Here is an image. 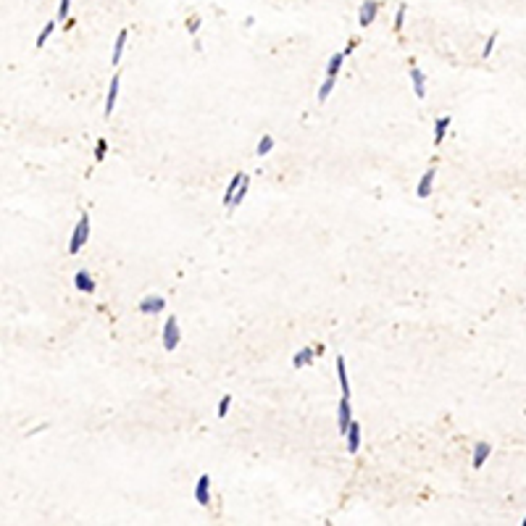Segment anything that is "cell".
<instances>
[{
  "label": "cell",
  "mask_w": 526,
  "mask_h": 526,
  "mask_svg": "<svg viewBox=\"0 0 526 526\" xmlns=\"http://www.w3.org/2000/svg\"><path fill=\"white\" fill-rule=\"evenodd\" d=\"M179 340H181V332H179V321L174 319V316H168L163 329H161V345H163V350H177L179 347Z\"/></svg>",
  "instance_id": "7a4b0ae2"
},
{
  "label": "cell",
  "mask_w": 526,
  "mask_h": 526,
  "mask_svg": "<svg viewBox=\"0 0 526 526\" xmlns=\"http://www.w3.org/2000/svg\"><path fill=\"white\" fill-rule=\"evenodd\" d=\"M55 27H58L55 21H48V24H45V27H42V32L37 35V48H45V42L50 40V35L55 32Z\"/></svg>",
  "instance_id": "44dd1931"
},
{
  "label": "cell",
  "mask_w": 526,
  "mask_h": 526,
  "mask_svg": "<svg viewBox=\"0 0 526 526\" xmlns=\"http://www.w3.org/2000/svg\"><path fill=\"white\" fill-rule=\"evenodd\" d=\"M345 437H347V453H350V455H355V453L361 450V442H363L361 426L355 424V421H353V424L347 426V434H345Z\"/></svg>",
  "instance_id": "ba28073f"
},
{
  "label": "cell",
  "mask_w": 526,
  "mask_h": 526,
  "mask_svg": "<svg viewBox=\"0 0 526 526\" xmlns=\"http://www.w3.org/2000/svg\"><path fill=\"white\" fill-rule=\"evenodd\" d=\"M405 14H408V5L402 3L398 8V14H395V32H402V24H405Z\"/></svg>",
  "instance_id": "484cf974"
},
{
  "label": "cell",
  "mask_w": 526,
  "mask_h": 526,
  "mask_svg": "<svg viewBox=\"0 0 526 526\" xmlns=\"http://www.w3.org/2000/svg\"><path fill=\"white\" fill-rule=\"evenodd\" d=\"M524 526H526V518H524Z\"/></svg>",
  "instance_id": "f546056e"
},
{
  "label": "cell",
  "mask_w": 526,
  "mask_h": 526,
  "mask_svg": "<svg viewBox=\"0 0 526 526\" xmlns=\"http://www.w3.org/2000/svg\"><path fill=\"white\" fill-rule=\"evenodd\" d=\"M87 239H90V213L84 211L79 216V221H76V226H74V232H71V239H69V253L71 255H76V253L84 248Z\"/></svg>",
  "instance_id": "6da1fadb"
},
{
  "label": "cell",
  "mask_w": 526,
  "mask_h": 526,
  "mask_svg": "<svg viewBox=\"0 0 526 526\" xmlns=\"http://www.w3.org/2000/svg\"><path fill=\"white\" fill-rule=\"evenodd\" d=\"M337 379H340L342 395L350 398V379H347V366H345V358H342V355H337Z\"/></svg>",
  "instance_id": "2e32d148"
},
{
  "label": "cell",
  "mask_w": 526,
  "mask_h": 526,
  "mask_svg": "<svg viewBox=\"0 0 526 526\" xmlns=\"http://www.w3.org/2000/svg\"><path fill=\"white\" fill-rule=\"evenodd\" d=\"M411 84H413V95L418 97V100H424L426 97V76L418 66H411Z\"/></svg>",
  "instance_id": "52a82bcc"
},
{
  "label": "cell",
  "mask_w": 526,
  "mask_h": 526,
  "mask_svg": "<svg viewBox=\"0 0 526 526\" xmlns=\"http://www.w3.org/2000/svg\"><path fill=\"white\" fill-rule=\"evenodd\" d=\"M274 145H276V142H274V137H271V134H263V137L258 140V145H255V153L263 158V155H269L271 150H274Z\"/></svg>",
  "instance_id": "d6986e66"
},
{
  "label": "cell",
  "mask_w": 526,
  "mask_h": 526,
  "mask_svg": "<svg viewBox=\"0 0 526 526\" xmlns=\"http://www.w3.org/2000/svg\"><path fill=\"white\" fill-rule=\"evenodd\" d=\"M248 190H250V177H245L242 187H239V190H237V195H235V200H232V203L226 205V208H229V211H235V208H237V205L245 200V195H248Z\"/></svg>",
  "instance_id": "ffe728a7"
},
{
  "label": "cell",
  "mask_w": 526,
  "mask_h": 526,
  "mask_svg": "<svg viewBox=\"0 0 526 526\" xmlns=\"http://www.w3.org/2000/svg\"><path fill=\"white\" fill-rule=\"evenodd\" d=\"M106 150H108V142L106 140H97V145H95V161L106 158Z\"/></svg>",
  "instance_id": "4316f807"
},
{
  "label": "cell",
  "mask_w": 526,
  "mask_h": 526,
  "mask_svg": "<svg viewBox=\"0 0 526 526\" xmlns=\"http://www.w3.org/2000/svg\"><path fill=\"white\" fill-rule=\"evenodd\" d=\"M71 16V0H58V21H69Z\"/></svg>",
  "instance_id": "603a6c76"
},
{
  "label": "cell",
  "mask_w": 526,
  "mask_h": 526,
  "mask_svg": "<svg viewBox=\"0 0 526 526\" xmlns=\"http://www.w3.org/2000/svg\"><path fill=\"white\" fill-rule=\"evenodd\" d=\"M163 308H166V300H163V297H158V295L142 297V300L137 303V310H140L142 316H155V313H161Z\"/></svg>",
  "instance_id": "5b68a950"
},
{
  "label": "cell",
  "mask_w": 526,
  "mask_h": 526,
  "mask_svg": "<svg viewBox=\"0 0 526 526\" xmlns=\"http://www.w3.org/2000/svg\"><path fill=\"white\" fill-rule=\"evenodd\" d=\"M490 455H492V445L490 442H476L473 445V469H482Z\"/></svg>",
  "instance_id": "5bb4252c"
},
{
  "label": "cell",
  "mask_w": 526,
  "mask_h": 526,
  "mask_svg": "<svg viewBox=\"0 0 526 526\" xmlns=\"http://www.w3.org/2000/svg\"><path fill=\"white\" fill-rule=\"evenodd\" d=\"M229 405H232V395H224V398L218 400V408H216V416H218V418H226V413H229Z\"/></svg>",
  "instance_id": "cb8c5ba5"
},
{
  "label": "cell",
  "mask_w": 526,
  "mask_h": 526,
  "mask_svg": "<svg viewBox=\"0 0 526 526\" xmlns=\"http://www.w3.org/2000/svg\"><path fill=\"white\" fill-rule=\"evenodd\" d=\"M353 424V408H350V398L342 395L340 405H337V426H340V434L345 437L347 434V426Z\"/></svg>",
  "instance_id": "3957f363"
},
{
  "label": "cell",
  "mask_w": 526,
  "mask_h": 526,
  "mask_svg": "<svg viewBox=\"0 0 526 526\" xmlns=\"http://www.w3.org/2000/svg\"><path fill=\"white\" fill-rule=\"evenodd\" d=\"M332 90H334V79H332V76H326L324 84L319 87V103H326V97L332 95Z\"/></svg>",
  "instance_id": "7402d4cb"
},
{
  "label": "cell",
  "mask_w": 526,
  "mask_h": 526,
  "mask_svg": "<svg viewBox=\"0 0 526 526\" xmlns=\"http://www.w3.org/2000/svg\"><path fill=\"white\" fill-rule=\"evenodd\" d=\"M187 29H190V35H195V32L200 29V16H190V21H187Z\"/></svg>",
  "instance_id": "83f0119b"
},
{
  "label": "cell",
  "mask_w": 526,
  "mask_h": 526,
  "mask_svg": "<svg viewBox=\"0 0 526 526\" xmlns=\"http://www.w3.org/2000/svg\"><path fill=\"white\" fill-rule=\"evenodd\" d=\"M450 124H453V116H439V119L434 121V145H442L445 142Z\"/></svg>",
  "instance_id": "4fadbf2b"
},
{
  "label": "cell",
  "mask_w": 526,
  "mask_h": 526,
  "mask_svg": "<svg viewBox=\"0 0 526 526\" xmlns=\"http://www.w3.org/2000/svg\"><path fill=\"white\" fill-rule=\"evenodd\" d=\"M434 177H437V171H434V168H426V171H424V177L418 179V187H416V195H418V198H429V195H432Z\"/></svg>",
  "instance_id": "30bf717a"
},
{
  "label": "cell",
  "mask_w": 526,
  "mask_h": 526,
  "mask_svg": "<svg viewBox=\"0 0 526 526\" xmlns=\"http://www.w3.org/2000/svg\"><path fill=\"white\" fill-rule=\"evenodd\" d=\"M74 287L79 290V292H84V295H92L95 292V279L90 276V271H76L74 274Z\"/></svg>",
  "instance_id": "9c48e42d"
},
{
  "label": "cell",
  "mask_w": 526,
  "mask_h": 526,
  "mask_svg": "<svg viewBox=\"0 0 526 526\" xmlns=\"http://www.w3.org/2000/svg\"><path fill=\"white\" fill-rule=\"evenodd\" d=\"M355 45H358V40H350V42L345 45V50H342V53H345V55H350V53L355 50Z\"/></svg>",
  "instance_id": "f1b7e54d"
},
{
  "label": "cell",
  "mask_w": 526,
  "mask_h": 526,
  "mask_svg": "<svg viewBox=\"0 0 526 526\" xmlns=\"http://www.w3.org/2000/svg\"><path fill=\"white\" fill-rule=\"evenodd\" d=\"M195 500H198V505L211 503V476H208V473H203V476L198 479V484H195Z\"/></svg>",
  "instance_id": "8992f818"
},
{
  "label": "cell",
  "mask_w": 526,
  "mask_h": 526,
  "mask_svg": "<svg viewBox=\"0 0 526 526\" xmlns=\"http://www.w3.org/2000/svg\"><path fill=\"white\" fill-rule=\"evenodd\" d=\"M127 37H129V29H121V32H119V37H116V42H113V55H111V63H113V66L121 61V55H124Z\"/></svg>",
  "instance_id": "e0dca14e"
},
{
  "label": "cell",
  "mask_w": 526,
  "mask_h": 526,
  "mask_svg": "<svg viewBox=\"0 0 526 526\" xmlns=\"http://www.w3.org/2000/svg\"><path fill=\"white\" fill-rule=\"evenodd\" d=\"M495 42H497V32H492V35L487 37L484 48H482V58H490V55H492V50H495Z\"/></svg>",
  "instance_id": "d4e9b609"
},
{
  "label": "cell",
  "mask_w": 526,
  "mask_h": 526,
  "mask_svg": "<svg viewBox=\"0 0 526 526\" xmlns=\"http://www.w3.org/2000/svg\"><path fill=\"white\" fill-rule=\"evenodd\" d=\"M119 87H121V76L113 74L111 84H108V95H106V116L113 113V106H116V97H119Z\"/></svg>",
  "instance_id": "8fae6325"
},
{
  "label": "cell",
  "mask_w": 526,
  "mask_h": 526,
  "mask_svg": "<svg viewBox=\"0 0 526 526\" xmlns=\"http://www.w3.org/2000/svg\"><path fill=\"white\" fill-rule=\"evenodd\" d=\"M376 14H379V0H366V3L361 5V11H358V24H361V29H368L374 24V18H376Z\"/></svg>",
  "instance_id": "277c9868"
},
{
  "label": "cell",
  "mask_w": 526,
  "mask_h": 526,
  "mask_svg": "<svg viewBox=\"0 0 526 526\" xmlns=\"http://www.w3.org/2000/svg\"><path fill=\"white\" fill-rule=\"evenodd\" d=\"M342 63H345V53H334V55L326 61V76H332V79H337V74H340Z\"/></svg>",
  "instance_id": "ac0fdd59"
},
{
  "label": "cell",
  "mask_w": 526,
  "mask_h": 526,
  "mask_svg": "<svg viewBox=\"0 0 526 526\" xmlns=\"http://www.w3.org/2000/svg\"><path fill=\"white\" fill-rule=\"evenodd\" d=\"M245 177H248V174H235V177H232V181L226 184V190H224V205H229L232 200H235V195H237L239 187H242Z\"/></svg>",
  "instance_id": "9a60e30c"
},
{
  "label": "cell",
  "mask_w": 526,
  "mask_h": 526,
  "mask_svg": "<svg viewBox=\"0 0 526 526\" xmlns=\"http://www.w3.org/2000/svg\"><path fill=\"white\" fill-rule=\"evenodd\" d=\"M319 355H316V347H303V350H297L295 353V358H292V366L295 368H305V366H310Z\"/></svg>",
  "instance_id": "7c38bea8"
}]
</instances>
